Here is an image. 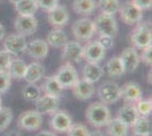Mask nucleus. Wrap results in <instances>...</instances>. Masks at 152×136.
Wrapping results in <instances>:
<instances>
[{"instance_id":"42","label":"nucleus","mask_w":152,"mask_h":136,"mask_svg":"<svg viewBox=\"0 0 152 136\" xmlns=\"http://www.w3.org/2000/svg\"><path fill=\"white\" fill-rule=\"evenodd\" d=\"M37 136H57L53 132H50V130H41L39 132Z\"/></svg>"},{"instance_id":"25","label":"nucleus","mask_w":152,"mask_h":136,"mask_svg":"<svg viewBox=\"0 0 152 136\" xmlns=\"http://www.w3.org/2000/svg\"><path fill=\"white\" fill-rule=\"evenodd\" d=\"M96 9L95 0H74L73 10L78 15H91Z\"/></svg>"},{"instance_id":"14","label":"nucleus","mask_w":152,"mask_h":136,"mask_svg":"<svg viewBox=\"0 0 152 136\" xmlns=\"http://www.w3.org/2000/svg\"><path fill=\"white\" fill-rule=\"evenodd\" d=\"M106 56V50L102 48L98 41H91L83 47V58L86 63L99 64Z\"/></svg>"},{"instance_id":"41","label":"nucleus","mask_w":152,"mask_h":136,"mask_svg":"<svg viewBox=\"0 0 152 136\" xmlns=\"http://www.w3.org/2000/svg\"><path fill=\"white\" fill-rule=\"evenodd\" d=\"M139 9L143 10H150L152 7V0H131Z\"/></svg>"},{"instance_id":"5","label":"nucleus","mask_w":152,"mask_h":136,"mask_svg":"<svg viewBox=\"0 0 152 136\" xmlns=\"http://www.w3.org/2000/svg\"><path fill=\"white\" fill-rule=\"evenodd\" d=\"M96 94L102 103L111 104L121 99V89L114 82H104L98 87Z\"/></svg>"},{"instance_id":"38","label":"nucleus","mask_w":152,"mask_h":136,"mask_svg":"<svg viewBox=\"0 0 152 136\" xmlns=\"http://www.w3.org/2000/svg\"><path fill=\"white\" fill-rule=\"evenodd\" d=\"M140 60H142V61L148 66L152 65V47L151 45H148V47L142 49V53H141Z\"/></svg>"},{"instance_id":"2","label":"nucleus","mask_w":152,"mask_h":136,"mask_svg":"<svg viewBox=\"0 0 152 136\" xmlns=\"http://www.w3.org/2000/svg\"><path fill=\"white\" fill-rule=\"evenodd\" d=\"M93 23L95 26V33H98L99 35H109L115 38L118 33V24L115 15L99 14Z\"/></svg>"},{"instance_id":"26","label":"nucleus","mask_w":152,"mask_h":136,"mask_svg":"<svg viewBox=\"0 0 152 136\" xmlns=\"http://www.w3.org/2000/svg\"><path fill=\"white\" fill-rule=\"evenodd\" d=\"M107 133L109 136H127L128 135V126L121 123L118 118H111L110 121L108 123Z\"/></svg>"},{"instance_id":"32","label":"nucleus","mask_w":152,"mask_h":136,"mask_svg":"<svg viewBox=\"0 0 152 136\" xmlns=\"http://www.w3.org/2000/svg\"><path fill=\"white\" fill-rule=\"evenodd\" d=\"M22 95L26 101H37L41 95V89L35 83H27L22 90Z\"/></svg>"},{"instance_id":"24","label":"nucleus","mask_w":152,"mask_h":136,"mask_svg":"<svg viewBox=\"0 0 152 136\" xmlns=\"http://www.w3.org/2000/svg\"><path fill=\"white\" fill-rule=\"evenodd\" d=\"M41 91L45 93V94H48V95H53V97H60L61 92H63V87L60 86V84L58 83V81L56 79L55 75L53 76H48V77L45 78L43 83L41 85Z\"/></svg>"},{"instance_id":"15","label":"nucleus","mask_w":152,"mask_h":136,"mask_svg":"<svg viewBox=\"0 0 152 136\" xmlns=\"http://www.w3.org/2000/svg\"><path fill=\"white\" fill-rule=\"evenodd\" d=\"M121 60V64L124 66L125 73H133L140 65V55L137 50L133 47H128L124 49L121 55L119 56Z\"/></svg>"},{"instance_id":"11","label":"nucleus","mask_w":152,"mask_h":136,"mask_svg":"<svg viewBox=\"0 0 152 136\" xmlns=\"http://www.w3.org/2000/svg\"><path fill=\"white\" fill-rule=\"evenodd\" d=\"M61 49V59L66 63L75 64L83 58V45L78 41H67Z\"/></svg>"},{"instance_id":"13","label":"nucleus","mask_w":152,"mask_h":136,"mask_svg":"<svg viewBox=\"0 0 152 136\" xmlns=\"http://www.w3.org/2000/svg\"><path fill=\"white\" fill-rule=\"evenodd\" d=\"M73 124V120H72V117L64 110H59L55 111L52 113V117H51V120L49 125L52 129L55 132H58V133H66L67 130L69 129V127Z\"/></svg>"},{"instance_id":"45","label":"nucleus","mask_w":152,"mask_h":136,"mask_svg":"<svg viewBox=\"0 0 152 136\" xmlns=\"http://www.w3.org/2000/svg\"><path fill=\"white\" fill-rule=\"evenodd\" d=\"M5 136H22V135H20V133L16 132V130H10V132H8Z\"/></svg>"},{"instance_id":"47","label":"nucleus","mask_w":152,"mask_h":136,"mask_svg":"<svg viewBox=\"0 0 152 136\" xmlns=\"http://www.w3.org/2000/svg\"><path fill=\"white\" fill-rule=\"evenodd\" d=\"M149 83H151V71L149 73Z\"/></svg>"},{"instance_id":"12","label":"nucleus","mask_w":152,"mask_h":136,"mask_svg":"<svg viewBox=\"0 0 152 136\" xmlns=\"http://www.w3.org/2000/svg\"><path fill=\"white\" fill-rule=\"evenodd\" d=\"M35 110L41 115H52L59 109V97L53 95H40L35 101Z\"/></svg>"},{"instance_id":"31","label":"nucleus","mask_w":152,"mask_h":136,"mask_svg":"<svg viewBox=\"0 0 152 136\" xmlns=\"http://www.w3.org/2000/svg\"><path fill=\"white\" fill-rule=\"evenodd\" d=\"M121 7L119 0H99L96 2V8L100 9L102 14L115 15L118 13Z\"/></svg>"},{"instance_id":"35","label":"nucleus","mask_w":152,"mask_h":136,"mask_svg":"<svg viewBox=\"0 0 152 136\" xmlns=\"http://www.w3.org/2000/svg\"><path fill=\"white\" fill-rule=\"evenodd\" d=\"M68 136H89L90 130L89 128L81 123L72 124L69 129L66 132Z\"/></svg>"},{"instance_id":"4","label":"nucleus","mask_w":152,"mask_h":136,"mask_svg":"<svg viewBox=\"0 0 152 136\" xmlns=\"http://www.w3.org/2000/svg\"><path fill=\"white\" fill-rule=\"evenodd\" d=\"M129 41L135 49H143L148 45H151L152 32L151 27L148 24H137L129 35Z\"/></svg>"},{"instance_id":"44","label":"nucleus","mask_w":152,"mask_h":136,"mask_svg":"<svg viewBox=\"0 0 152 136\" xmlns=\"http://www.w3.org/2000/svg\"><path fill=\"white\" fill-rule=\"evenodd\" d=\"M89 136H106V134L102 133L101 130H93V132H90Z\"/></svg>"},{"instance_id":"48","label":"nucleus","mask_w":152,"mask_h":136,"mask_svg":"<svg viewBox=\"0 0 152 136\" xmlns=\"http://www.w3.org/2000/svg\"><path fill=\"white\" fill-rule=\"evenodd\" d=\"M2 107V99H1V97H0V108Z\"/></svg>"},{"instance_id":"10","label":"nucleus","mask_w":152,"mask_h":136,"mask_svg":"<svg viewBox=\"0 0 152 136\" xmlns=\"http://www.w3.org/2000/svg\"><path fill=\"white\" fill-rule=\"evenodd\" d=\"M4 41V50L10 53L12 56H19L26 51L27 42L25 36H22L19 34H10L5 36Z\"/></svg>"},{"instance_id":"49","label":"nucleus","mask_w":152,"mask_h":136,"mask_svg":"<svg viewBox=\"0 0 152 136\" xmlns=\"http://www.w3.org/2000/svg\"><path fill=\"white\" fill-rule=\"evenodd\" d=\"M132 136H148V135H140V134H133Z\"/></svg>"},{"instance_id":"40","label":"nucleus","mask_w":152,"mask_h":136,"mask_svg":"<svg viewBox=\"0 0 152 136\" xmlns=\"http://www.w3.org/2000/svg\"><path fill=\"white\" fill-rule=\"evenodd\" d=\"M104 50L108 49H111L113 45H114V38L113 36H109V35H99V39L96 40Z\"/></svg>"},{"instance_id":"3","label":"nucleus","mask_w":152,"mask_h":136,"mask_svg":"<svg viewBox=\"0 0 152 136\" xmlns=\"http://www.w3.org/2000/svg\"><path fill=\"white\" fill-rule=\"evenodd\" d=\"M72 33L76 41H90L94 36L95 26L90 18H80L72 26Z\"/></svg>"},{"instance_id":"21","label":"nucleus","mask_w":152,"mask_h":136,"mask_svg":"<svg viewBox=\"0 0 152 136\" xmlns=\"http://www.w3.org/2000/svg\"><path fill=\"white\" fill-rule=\"evenodd\" d=\"M83 79L90 82L92 84L96 83L103 75V68L99 64H94V63H86L85 66L83 67Z\"/></svg>"},{"instance_id":"46","label":"nucleus","mask_w":152,"mask_h":136,"mask_svg":"<svg viewBox=\"0 0 152 136\" xmlns=\"http://www.w3.org/2000/svg\"><path fill=\"white\" fill-rule=\"evenodd\" d=\"M18 1H20V0H9V2H10V4H13V5H15V4H17Z\"/></svg>"},{"instance_id":"23","label":"nucleus","mask_w":152,"mask_h":136,"mask_svg":"<svg viewBox=\"0 0 152 136\" xmlns=\"http://www.w3.org/2000/svg\"><path fill=\"white\" fill-rule=\"evenodd\" d=\"M45 41H47V43L50 45V47L59 49V48H63L68 40H67L66 33L64 32L61 28L55 27L53 30H51L50 32L48 33Z\"/></svg>"},{"instance_id":"43","label":"nucleus","mask_w":152,"mask_h":136,"mask_svg":"<svg viewBox=\"0 0 152 136\" xmlns=\"http://www.w3.org/2000/svg\"><path fill=\"white\" fill-rule=\"evenodd\" d=\"M5 36H6V30H5L4 25L0 23V41L5 39Z\"/></svg>"},{"instance_id":"39","label":"nucleus","mask_w":152,"mask_h":136,"mask_svg":"<svg viewBox=\"0 0 152 136\" xmlns=\"http://www.w3.org/2000/svg\"><path fill=\"white\" fill-rule=\"evenodd\" d=\"M38 7L43 9L45 12H49L52 8L59 5V0H37Z\"/></svg>"},{"instance_id":"22","label":"nucleus","mask_w":152,"mask_h":136,"mask_svg":"<svg viewBox=\"0 0 152 136\" xmlns=\"http://www.w3.org/2000/svg\"><path fill=\"white\" fill-rule=\"evenodd\" d=\"M139 116L140 115L137 110H136V108H135V104L126 103L118 110V113H117L116 118H118L121 123L127 125L128 127H131Z\"/></svg>"},{"instance_id":"9","label":"nucleus","mask_w":152,"mask_h":136,"mask_svg":"<svg viewBox=\"0 0 152 136\" xmlns=\"http://www.w3.org/2000/svg\"><path fill=\"white\" fill-rule=\"evenodd\" d=\"M118 13L121 15L123 23L127 25H136L143 18V12L135 6L131 0L121 5Z\"/></svg>"},{"instance_id":"6","label":"nucleus","mask_w":152,"mask_h":136,"mask_svg":"<svg viewBox=\"0 0 152 136\" xmlns=\"http://www.w3.org/2000/svg\"><path fill=\"white\" fill-rule=\"evenodd\" d=\"M14 27L17 34L22 36H30L38 31L39 23L38 20L34 17V15L32 16L17 15L14 22Z\"/></svg>"},{"instance_id":"7","label":"nucleus","mask_w":152,"mask_h":136,"mask_svg":"<svg viewBox=\"0 0 152 136\" xmlns=\"http://www.w3.org/2000/svg\"><path fill=\"white\" fill-rule=\"evenodd\" d=\"M55 77L63 89H72L73 85L80 79L75 67L69 63H65L63 66H60Z\"/></svg>"},{"instance_id":"8","label":"nucleus","mask_w":152,"mask_h":136,"mask_svg":"<svg viewBox=\"0 0 152 136\" xmlns=\"http://www.w3.org/2000/svg\"><path fill=\"white\" fill-rule=\"evenodd\" d=\"M42 121L43 119H42L41 113H39L37 110H27L19 116L17 125L20 129L34 132L41 128Z\"/></svg>"},{"instance_id":"18","label":"nucleus","mask_w":152,"mask_h":136,"mask_svg":"<svg viewBox=\"0 0 152 136\" xmlns=\"http://www.w3.org/2000/svg\"><path fill=\"white\" fill-rule=\"evenodd\" d=\"M68 20H69V15L67 9L64 6L57 5L55 8L48 12V22L53 27L61 28L68 23Z\"/></svg>"},{"instance_id":"28","label":"nucleus","mask_w":152,"mask_h":136,"mask_svg":"<svg viewBox=\"0 0 152 136\" xmlns=\"http://www.w3.org/2000/svg\"><path fill=\"white\" fill-rule=\"evenodd\" d=\"M26 64L23 59H12V63L8 67V73L10 75V77L14 79H23L24 74L26 71Z\"/></svg>"},{"instance_id":"37","label":"nucleus","mask_w":152,"mask_h":136,"mask_svg":"<svg viewBox=\"0 0 152 136\" xmlns=\"http://www.w3.org/2000/svg\"><path fill=\"white\" fill-rule=\"evenodd\" d=\"M12 55L5 50H0V71H8V67L12 63Z\"/></svg>"},{"instance_id":"33","label":"nucleus","mask_w":152,"mask_h":136,"mask_svg":"<svg viewBox=\"0 0 152 136\" xmlns=\"http://www.w3.org/2000/svg\"><path fill=\"white\" fill-rule=\"evenodd\" d=\"M13 120V111L8 107L0 108V132H4L8 128Z\"/></svg>"},{"instance_id":"36","label":"nucleus","mask_w":152,"mask_h":136,"mask_svg":"<svg viewBox=\"0 0 152 136\" xmlns=\"http://www.w3.org/2000/svg\"><path fill=\"white\" fill-rule=\"evenodd\" d=\"M12 79L9 73L7 71H0V94L6 93L7 91L10 89L12 85Z\"/></svg>"},{"instance_id":"16","label":"nucleus","mask_w":152,"mask_h":136,"mask_svg":"<svg viewBox=\"0 0 152 136\" xmlns=\"http://www.w3.org/2000/svg\"><path fill=\"white\" fill-rule=\"evenodd\" d=\"M26 51L31 58L37 59V60H42L49 53V44L47 43L45 40L34 39L30 43H27Z\"/></svg>"},{"instance_id":"20","label":"nucleus","mask_w":152,"mask_h":136,"mask_svg":"<svg viewBox=\"0 0 152 136\" xmlns=\"http://www.w3.org/2000/svg\"><path fill=\"white\" fill-rule=\"evenodd\" d=\"M45 67L40 63L34 61L26 66V71L23 79H25L27 83H38L39 81H41L45 77Z\"/></svg>"},{"instance_id":"29","label":"nucleus","mask_w":152,"mask_h":136,"mask_svg":"<svg viewBox=\"0 0 152 136\" xmlns=\"http://www.w3.org/2000/svg\"><path fill=\"white\" fill-rule=\"evenodd\" d=\"M106 69L110 77H121L125 74V69L119 57H113L109 59L106 65Z\"/></svg>"},{"instance_id":"1","label":"nucleus","mask_w":152,"mask_h":136,"mask_svg":"<svg viewBox=\"0 0 152 136\" xmlns=\"http://www.w3.org/2000/svg\"><path fill=\"white\" fill-rule=\"evenodd\" d=\"M85 117L90 125L95 128L106 127L111 119V113L107 104L102 102H93L88 107Z\"/></svg>"},{"instance_id":"34","label":"nucleus","mask_w":152,"mask_h":136,"mask_svg":"<svg viewBox=\"0 0 152 136\" xmlns=\"http://www.w3.org/2000/svg\"><path fill=\"white\" fill-rule=\"evenodd\" d=\"M135 108H136V110H137L140 116L148 117L152 111L151 99H146V100L141 99L140 101H137V102L135 103Z\"/></svg>"},{"instance_id":"19","label":"nucleus","mask_w":152,"mask_h":136,"mask_svg":"<svg viewBox=\"0 0 152 136\" xmlns=\"http://www.w3.org/2000/svg\"><path fill=\"white\" fill-rule=\"evenodd\" d=\"M121 89V99L125 100L126 103L135 104L137 101L142 99V90L139 84L134 82H128L126 84L123 85Z\"/></svg>"},{"instance_id":"17","label":"nucleus","mask_w":152,"mask_h":136,"mask_svg":"<svg viewBox=\"0 0 152 136\" xmlns=\"http://www.w3.org/2000/svg\"><path fill=\"white\" fill-rule=\"evenodd\" d=\"M74 97L80 101H86L94 95L95 87L94 84L86 82L84 79H78L72 87Z\"/></svg>"},{"instance_id":"30","label":"nucleus","mask_w":152,"mask_h":136,"mask_svg":"<svg viewBox=\"0 0 152 136\" xmlns=\"http://www.w3.org/2000/svg\"><path fill=\"white\" fill-rule=\"evenodd\" d=\"M131 127L133 128V134L148 136H150V134H151V125H150V121L146 117L139 116Z\"/></svg>"},{"instance_id":"27","label":"nucleus","mask_w":152,"mask_h":136,"mask_svg":"<svg viewBox=\"0 0 152 136\" xmlns=\"http://www.w3.org/2000/svg\"><path fill=\"white\" fill-rule=\"evenodd\" d=\"M14 6L18 15H26V16L34 15L39 9L37 0H20Z\"/></svg>"}]
</instances>
